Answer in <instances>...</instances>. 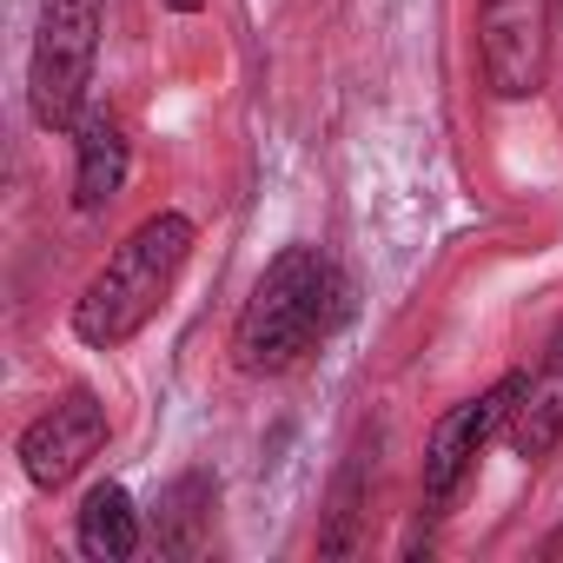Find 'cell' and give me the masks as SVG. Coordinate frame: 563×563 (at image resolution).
<instances>
[{"label": "cell", "mask_w": 563, "mask_h": 563, "mask_svg": "<svg viewBox=\"0 0 563 563\" xmlns=\"http://www.w3.org/2000/svg\"><path fill=\"white\" fill-rule=\"evenodd\" d=\"M345 312V278L319 245H286L265 272L252 299L239 306L232 325V365L252 378H272L312 352V339L332 332V319Z\"/></svg>", "instance_id": "cell-1"}, {"label": "cell", "mask_w": 563, "mask_h": 563, "mask_svg": "<svg viewBox=\"0 0 563 563\" xmlns=\"http://www.w3.org/2000/svg\"><path fill=\"white\" fill-rule=\"evenodd\" d=\"M186 252H192V219H186V212H153V219H140V225L107 252V265L87 278V292L74 299V332H80V345L120 352L126 339H140V332L153 325V312L166 306V292H173Z\"/></svg>", "instance_id": "cell-2"}, {"label": "cell", "mask_w": 563, "mask_h": 563, "mask_svg": "<svg viewBox=\"0 0 563 563\" xmlns=\"http://www.w3.org/2000/svg\"><path fill=\"white\" fill-rule=\"evenodd\" d=\"M100 54V0H41V34L27 60V107L47 133L80 126Z\"/></svg>", "instance_id": "cell-3"}, {"label": "cell", "mask_w": 563, "mask_h": 563, "mask_svg": "<svg viewBox=\"0 0 563 563\" xmlns=\"http://www.w3.org/2000/svg\"><path fill=\"white\" fill-rule=\"evenodd\" d=\"M550 0H477V67L497 100H530L543 87Z\"/></svg>", "instance_id": "cell-4"}, {"label": "cell", "mask_w": 563, "mask_h": 563, "mask_svg": "<svg viewBox=\"0 0 563 563\" xmlns=\"http://www.w3.org/2000/svg\"><path fill=\"white\" fill-rule=\"evenodd\" d=\"M517 398H523V372L497 378L490 391H477V398H464V405H451V411L438 418V431H431V444H424V504H431V510L457 497V484L471 477L477 451L510 424Z\"/></svg>", "instance_id": "cell-5"}, {"label": "cell", "mask_w": 563, "mask_h": 563, "mask_svg": "<svg viewBox=\"0 0 563 563\" xmlns=\"http://www.w3.org/2000/svg\"><path fill=\"white\" fill-rule=\"evenodd\" d=\"M100 444H107V405L93 391H67L21 431V471L41 490H60Z\"/></svg>", "instance_id": "cell-6"}, {"label": "cell", "mask_w": 563, "mask_h": 563, "mask_svg": "<svg viewBox=\"0 0 563 563\" xmlns=\"http://www.w3.org/2000/svg\"><path fill=\"white\" fill-rule=\"evenodd\" d=\"M556 438H563V325H556L543 365L523 378V398L510 411V451L537 464V457L556 451Z\"/></svg>", "instance_id": "cell-7"}, {"label": "cell", "mask_w": 563, "mask_h": 563, "mask_svg": "<svg viewBox=\"0 0 563 563\" xmlns=\"http://www.w3.org/2000/svg\"><path fill=\"white\" fill-rule=\"evenodd\" d=\"M126 186V133L113 113H80V140H74V206L100 212L113 192Z\"/></svg>", "instance_id": "cell-8"}, {"label": "cell", "mask_w": 563, "mask_h": 563, "mask_svg": "<svg viewBox=\"0 0 563 563\" xmlns=\"http://www.w3.org/2000/svg\"><path fill=\"white\" fill-rule=\"evenodd\" d=\"M74 543L93 563H126L140 550V510H133V497L120 484H93L87 504H80V517H74Z\"/></svg>", "instance_id": "cell-9"}, {"label": "cell", "mask_w": 563, "mask_h": 563, "mask_svg": "<svg viewBox=\"0 0 563 563\" xmlns=\"http://www.w3.org/2000/svg\"><path fill=\"white\" fill-rule=\"evenodd\" d=\"M199 510H212V484H206V477H179V484L166 490V510H159V543H166L173 556L192 550V523H199Z\"/></svg>", "instance_id": "cell-10"}, {"label": "cell", "mask_w": 563, "mask_h": 563, "mask_svg": "<svg viewBox=\"0 0 563 563\" xmlns=\"http://www.w3.org/2000/svg\"><path fill=\"white\" fill-rule=\"evenodd\" d=\"M159 8H173V14H199L206 0H159Z\"/></svg>", "instance_id": "cell-11"}]
</instances>
